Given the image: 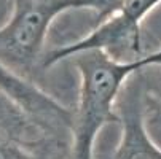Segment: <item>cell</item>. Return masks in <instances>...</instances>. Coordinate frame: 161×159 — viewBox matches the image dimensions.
Here are the masks:
<instances>
[{"mask_svg":"<svg viewBox=\"0 0 161 159\" xmlns=\"http://www.w3.org/2000/svg\"><path fill=\"white\" fill-rule=\"evenodd\" d=\"M78 73V96L74 107L70 132V159H94L99 132L108 126H118L117 102L125 84L137 72L161 65V46L150 50L136 61H117L99 50L81 51L72 56Z\"/></svg>","mask_w":161,"mask_h":159,"instance_id":"cell-1","label":"cell"},{"mask_svg":"<svg viewBox=\"0 0 161 159\" xmlns=\"http://www.w3.org/2000/svg\"><path fill=\"white\" fill-rule=\"evenodd\" d=\"M61 14H65L61 0H11L10 14L0 24V62L37 83L45 73L51 26Z\"/></svg>","mask_w":161,"mask_h":159,"instance_id":"cell-2","label":"cell"},{"mask_svg":"<svg viewBox=\"0 0 161 159\" xmlns=\"http://www.w3.org/2000/svg\"><path fill=\"white\" fill-rule=\"evenodd\" d=\"M159 5L161 0H128L117 14L93 27L86 35L48 50L43 59V70L47 72L77 53L91 50H99L123 62L144 57L150 53L145 46L144 21Z\"/></svg>","mask_w":161,"mask_h":159,"instance_id":"cell-3","label":"cell"},{"mask_svg":"<svg viewBox=\"0 0 161 159\" xmlns=\"http://www.w3.org/2000/svg\"><path fill=\"white\" fill-rule=\"evenodd\" d=\"M144 70L137 72L125 84L117 102L120 139L112 148H104L94 159H161V146L150 135L147 123Z\"/></svg>","mask_w":161,"mask_h":159,"instance_id":"cell-4","label":"cell"},{"mask_svg":"<svg viewBox=\"0 0 161 159\" xmlns=\"http://www.w3.org/2000/svg\"><path fill=\"white\" fill-rule=\"evenodd\" d=\"M0 89L13 99L50 139L70 143L74 108H69L37 83L18 75L0 62Z\"/></svg>","mask_w":161,"mask_h":159,"instance_id":"cell-5","label":"cell"},{"mask_svg":"<svg viewBox=\"0 0 161 159\" xmlns=\"http://www.w3.org/2000/svg\"><path fill=\"white\" fill-rule=\"evenodd\" d=\"M0 135H7L10 139L26 143L54 140L45 135L43 130L32 123V119L22 111V108L13 99H10L2 89H0Z\"/></svg>","mask_w":161,"mask_h":159,"instance_id":"cell-6","label":"cell"},{"mask_svg":"<svg viewBox=\"0 0 161 159\" xmlns=\"http://www.w3.org/2000/svg\"><path fill=\"white\" fill-rule=\"evenodd\" d=\"M0 159H70V145L58 140L26 143L0 135Z\"/></svg>","mask_w":161,"mask_h":159,"instance_id":"cell-7","label":"cell"},{"mask_svg":"<svg viewBox=\"0 0 161 159\" xmlns=\"http://www.w3.org/2000/svg\"><path fill=\"white\" fill-rule=\"evenodd\" d=\"M145 78V102L148 127L161 132V65L144 70Z\"/></svg>","mask_w":161,"mask_h":159,"instance_id":"cell-8","label":"cell"},{"mask_svg":"<svg viewBox=\"0 0 161 159\" xmlns=\"http://www.w3.org/2000/svg\"><path fill=\"white\" fill-rule=\"evenodd\" d=\"M128 0H61L64 13L69 11H91L93 27L117 14Z\"/></svg>","mask_w":161,"mask_h":159,"instance_id":"cell-9","label":"cell"}]
</instances>
